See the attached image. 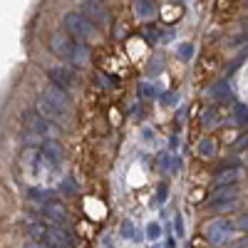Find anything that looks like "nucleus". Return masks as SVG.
<instances>
[{"instance_id":"aec40b11","label":"nucleus","mask_w":248,"mask_h":248,"mask_svg":"<svg viewBox=\"0 0 248 248\" xmlns=\"http://www.w3.org/2000/svg\"><path fill=\"white\" fill-rule=\"evenodd\" d=\"M159 236H161V226H159V223H149V226H147V238H149V241H156Z\"/></svg>"},{"instance_id":"f03ea898","label":"nucleus","mask_w":248,"mask_h":248,"mask_svg":"<svg viewBox=\"0 0 248 248\" xmlns=\"http://www.w3.org/2000/svg\"><path fill=\"white\" fill-rule=\"evenodd\" d=\"M233 231H236L233 221L223 218V216L211 218L209 223L203 226V236H206V241H209L211 246H223L226 241H229V238L233 236Z\"/></svg>"},{"instance_id":"0eeeda50","label":"nucleus","mask_w":248,"mask_h":248,"mask_svg":"<svg viewBox=\"0 0 248 248\" xmlns=\"http://www.w3.org/2000/svg\"><path fill=\"white\" fill-rule=\"evenodd\" d=\"M40 216H43V221L47 226H65L67 221V209H65V203H60V201H50L45 203L43 209H40Z\"/></svg>"},{"instance_id":"4be33fe9","label":"nucleus","mask_w":248,"mask_h":248,"mask_svg":"<svg viewBox=\"0 0 248 248\" xmlns=\"http://www.w3.org/2000/svg\"><path fill=\"white\" fill-rule=\"evenodd\" d=\"M174 229H176V236L181 238V236H184V221H181V216L174 218Z\"/></svg>"},{"instance_id":"393cba45","label":"nucleus","mask_w":248,"mask_h":248,"mask_svg":"<svg viewBox=\"0 0 248 248\" xmlns=\"http://www.w3.org/2000/svg\"><path fill=\"white\" fill-rule=\"evenodd\" d=\"M141 94L144 97H152V87L149 85H141Z\"/></svg>"},{"instance_id":"f3484780","label":"nucleus","mask_w":248,"mask_h":248,"mask_svg":"<svg viewBox=\"0 0 248 248\" xmlns=\"http://www.w3.org/2000/svg\"><path fill=\"white\" fill-rule=\"evenodd\" d=\"M233 122H236V124H248V107H243V105H236Z\"/></svg>"},{"instance_id":"39448f33","label":"nucleus","mask_w":248,"mask_h":248,"mask_svg":"<svg viewBox=\"0 0 248 248\" xmlns=\"http://www.w3.org/2000/svg\"><path fill=\"white\" fill-rule=\"evenodd\" d=\"M40 152H43L45 171H60L62 169V164H65V149H62L55 139H45Z\"/></svg>"},{"instance_id":"a211bd4d","label":"nucleus","mask_w":248,"mask_h":248,"mask_svg":"<svg viewBox=\"0 0 248 248\" xmlns=\"http://www.w3.org/2000/svg\"><path fill=\"white\" fill-rule=\"evenodd\" d=\"M233 226H236V231L248 233V214H238V216L233 218Z\"/></svg>"},{"instance_id":"1a4fd4ad","label":"nucleus","mask_w":248,"mask_h":248,"mask_svg":"<svg viewBox=\"0 0 248 248\" xmlns=\"http://www.w3.org/2000/svg\"><path fill=\"white\" fill-rule=\"evenodd\" d=\"M47 75H50V85H55V87H60V90L70 92V90L75 87V72H72L70 67H65V65L50 67Z\"/></svg>"},{"instance_id":"4468645a","label":"nucleus","mask_w":248,"mask_h":248,"mask_svg":"<svg viewBox=\"0 0 248 248\" xmlns=\"http://www.w3.org/2000/svg\"><path fill=\"white\" fill-rule=\"evenodd\" d=\"M28 199L45 206V203L52 201V191H50V189H30V191H28Z\"/></svg>"},{"instance_id":"dca6fc26","label":"nucleus","mask_w":248,"mask_h":248,"mask_svg":"<svg viewBox=\"0 0 248 248\" xmlns=\"http://www.w3.org/2000/svg\"><path fill=\"white\" fill-rule=\"evenodd\" d=\"M199 154H201V156H214V154H216L214 139H201V141H199Z\"/></svg>"},{"instance_id":"f257e3e1","label":"nucleus","mask_w":248,"mask_h":248,"mask_svg":"<svg viewBox=\"0 0 248 248\" xmlns=\"http://www.w3.org/2000/svg\"><path fill=\"white\" fill-rule=\"evenodd\" d=\"M67 109H70V99H67L65 90L50 85V87H45L43 92H40V97H37V112L43 114L45 119H50V122L62 119L67 114Z\"/></svg>"},{"instance_id":"6e6552de","label":"nucleus","mask_w":248,"mask_h":248,"mask_svg":"<svg viewBox=\"0 0 248 248\" xmlns=\"http://www.w3.org/2000/svg\"><path fill=\"white\" fill-rule=\"evenodd\" d=\"M75 47H77V43H72V37L65 35V32H55V35L50 37V50H52V55H57V57H62V60H72Z\"/></svg>"},{"instance_id":"9b49d317","label":"nucleus","mask_w":248,"mask_h":248,"mask_svg":"<svg viewBox=\"0 0 248 248\" xmlns=\"http://www.w3.org/2000/svg\"><path fill=\"white\" fill-rule=\"evenodd\" d=\"M226 201H238V189H236V186H223V189H216V194L209 199V203H226Z\"/></svg>"},{"instance_id":"20e7f679","label":"nucleus","mask_w":248,"mask_h":248,"mask_svg":"<svg viewBox=\"0 0 248 248\" xmlns=\"http://www.w3.org/2000/svg\"><path fill=\"white\" fill-rule=\"evenodd\" d=\"M65 30H67L70 35L79 37V40H92V37L97 35V25H92L79 10L65 15Z\"/></svg>"},{"instance_id":"7ed1b4c3","label":"nucleus","mask_w":248,"mask_h":248,"mask_svg":"<svg viewBox=\"0 0 248 248\" xmlns=\"http://www.w3.org/2000/svg\"><path fill=\"white\" fill-rule=\"evenodd\" d=\"M23 124H25V132L35 134V137H47V139H55L60 134V127L52 124L50 119H45L40 112H25L23 114Z\"/></svg>"},{"instance_id":"f8f14e48","label":"nucleus","mask_w":248,"mask_h":248,"mask_svg":"<svg viewBox=\"0 0 248 248\" xmlns=\"http://www.w3.org/2000/svg\"><path fill=\"white\" fill-rule=\"evenodd\" d=\"M134 15L141 20H149L156 15V5L154 0H134Z\"/></svg>"},{"instance_id":"a878e982","label":"nucleus","mask_w":248,"mask_h":248,"mask_svg":"<svg viewBox=\"0 0 248 248\" xmlns=\"http://www.w3.org/2000/svg\"><path fill=\"white\" fill-rule=\"evenodd\" d=\"M25 248H47L45 243H25Z\"/></svg>"},{"instance_id":"2eb2a0df","label":"nucleus","mask_w":248,"mask_h":248,"mask_svg":"<svg viewBox=\"0 0 248 248\" xmlns=\"http://www.w3.org/2000/svg\"><path fill=\"white\" fill-rule=\"evenodd\" d=\"M229 94H231V90H229V85H226L223 79H218L216 85L209 90V97H214V99H226Z\"/></svg>"},{"instance_id":"9d476101","label":"nucleus","mask_w":248,"mask_h":248,"mask_svg":"<svg viewBox=\"0 0 248 248\" xmlns=\"http://www.w3.org/2000/svg\"><path fill=\"white\" fill-rule=\"evenodd\" d=\"M243 176L241 167H231V169H221L214 179V189H223V186H236V181Z\"/></svg>"},{"instance_id":"412c9836","label":"nucleus","mask_w":248,"mask_h":248,"mask_svg":"<svg viewBox=\"0 0 248 248\" xmlns=\"http://www.w3.org/2000/svg\"><path fill=\"white\" fill-rule=\"evenodd\" d=\"M119 231H122V238H134V226H132V221H124Z\"/></svg>"},{"instance_id":"ddd939ff","label":"nucleus","mask_w":248,"mask_h":248,"mask_svg":"<svg viewBox=\"0 0 248 248\" xmlns=\"http://www.w3.org/2000/svg\"><path fill=\"white\" fill-rule=\"evenodd\" d=\"M90 60H92V50H90L87 45H77V47H75V55H72L70 62H75V65L82 67V65H87Z\"/></svg>"},{"instance_id":"b1692460","label":"nucleus","mask_w":248,"mask_h":248,"mask_svg":"<svg viewBox=\"0 0 248 248\" xmlns=\"http://www.w3.org/2000/svg\"><path fill=\"white\" fill-rule=\"evenodd\" d=\"M144 35H147V40H149V43H156V28H147V30H144Z\"/></svg>"},{"instance_id":"5701e85b","label":"nucleus","mask_w":248,"mask_h":248,"mask_svg":"<svg viewBox=\"0 0 248 248\" xmlns=\"http://www.w3.org/2000/svg\"><path fill=\"white\" fill-rule=\"evenodd\" d=\"M161 201H167V186H161V189H159V191H156V199H154V203H156V206H159V203H161Z\"/></svg>"},{"instance_id":"423d86ee","label":"nucleus","mask_w":248,"mask_h":248,"mask_svg":"<svg viewBox=\"0 0 248 248\" xmlns=\"http://www.w3.org/2000/svg\"><path fill=\"white\" fill-rule=\"evenodd\" d=\"M79 13L85 15L92 25H97V28L109 25V13H107V8L102 5L99 0H82V3H79Z\"/></svg>"},{"instance_id":"6ab92c4d","label":"nucleus","mask_w":248,"mask_h":248,"mask_svg":"<svg viewBox=\"0 0 248 248\" xmlns=\"http://www.w3.org/2000/svg\"><path fill=\"white\" fill-rule=\"evenodd\" d=\"M191 52H194V45H189V43H186V45H179V50H176V55H179V60H191Z\"/></svg>"}]
</instances>
